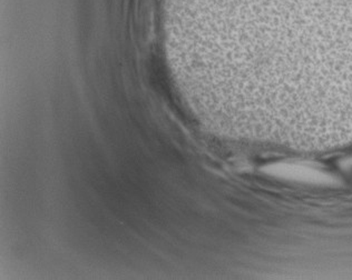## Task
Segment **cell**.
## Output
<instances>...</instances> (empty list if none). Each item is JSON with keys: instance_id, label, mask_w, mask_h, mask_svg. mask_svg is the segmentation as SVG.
Returning <instances> with one entry per match:
<instances>
[{"instance_id": "cell-1", "label": "cell", "mask_w": 352, "mask_h": 280, "mask_svg": "<svg viewBox=\"0 0 352 280\" xmlns=\"http://www.w3.org/2000/svg\"><path fill=\"white\" fill-rule=\"evenodd\" d=\"M262 170L273 178L282 180L294 181L311 186H339V180L335 176L329 174L326 170H319L305 163L279 161L264 166Z\"/></svg>"}]
</instances>
